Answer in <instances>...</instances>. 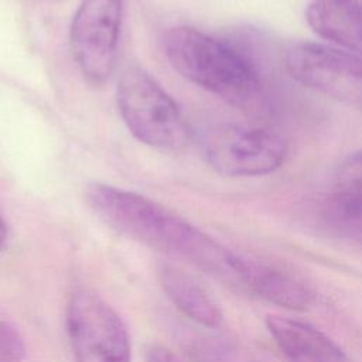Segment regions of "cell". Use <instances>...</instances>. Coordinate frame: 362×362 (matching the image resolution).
<instances>
[{
    "mask_svg": "<svg viewBox=\"0 0 362 362\" xmlns=\"http://www.w3.org/2000/svg\"><path fill=\"white\" fill-rule=\"evenodd\" d=\"M86 201L96 216L117 233L184 260L230 290L245 293V255L228 249L161 204L106 184L90 185Z\"/></svg>",
    "mask_w": 362,
    "mask_h": 362,
    "instance_id": "obj_1",
    "label": "cell"
},
{
    "mask_svg": "<svg viewBox=\"0 0 362 362\" xmlns=\"http://www.w3.org/2000/svg\"><path fill=\"white\" fill-rule=\"evenodd\" d=\"M164 49L173 68L189 82L239 109L255 110L262 106L259 71L233 41L178 25L167 31Z\"/></svg>",
    "mask_w": 362,
    "mask_h": 362,
    "instance_id": "obj_2",
    "label": "cell"
},
{
    "mask_svg": "<svg viewBox=\"0 0 362 362\" xmlns=\"http://www.w3.org/2000/svg\"><path fill=\"white\" fill-rule=\"evenodd\" d=\"M116 102L126 127L141 143L168 150L188 143L189 127L177 103L140 66L122 72Z\"/></svg>",
    "mask_w": 362,
    "mask_h": 362,
    "instance_id": "obj_3",
    "label": "cell"
},
{
    "mask_svg": "<svg viewBox=\"0 0 362 362\" xmlns=\"http://www.w3.org/2000/svg\"><path fill=\"white\" fill-rule=\"evenodd\" d=\"M65 327L75 362H132V345L120 315L95 291L69 297Z\"/></svg>",
    "mask_w": 362,
    "mask_h": 362,
    "instance_id": "obj_4",
    "label": "cell"
},
{
    "mask_svg": "<svg viewBox=\"0 0 362 362\" xmlns=\"http://www.w3.org/2000/svg\"><path fill=\"white\" fill-rule=\"evenodd\" d=\"M202 150L208 164L228 177H259L276 171L287 157L286 139L273 129L221 124L206 132Z\"/></svg>",
    "mask_w": 362,
    "mask_h": 362,
    "instance_id": "obj_5",
    "label": "cell"
},
{
    "mask_svg": "<svg viewBox=\"0 0 362 362\" xmlns=\"http://www.w3.org/2000/svg\"><path fill=\"white\" fill-rule=\"evenodd\" d=\"M287 74L310 90L362 106V58L331 44L298 42L284 55Z\"/></svg>",
    "mask_w": 362,
    "mask_h": 362,
    "instance_id": "obj_6",
    "label": "cell"
},
{
    "mask_svg": "<svg viewBox=\"0 0 362 362\" xmlns=\"http://www.w3.org/2000/svg\"><path fill=\"white\" fill-rule=\"evenodd\" d=\"M123 18V0H82L74 14L69 41L82 75L92 85L113 72Z\"/></svg>",
    "mask_w": 362,
    "mask_h": 362,
    "instance_id": "obj_7",
    "label": "cell"
},
{
    "mask_svg": "<svg viewBox=\"0 0 362 362\" xmlns=\"http://www.w3.org/2000/svg\"><path fill=\"white\" fill-rule=\"evenodd\" d=\"M245 293L290 310H305L314 301V291L291 269L256 256L245 255Z\"/></svg>",
    "mask_w": 362,
    "mask_h": 362,
    "instance_id": "obj_8",
    "label": "cell"
},
{
    "mask_svg": "<svg viewBox=\"0 0 362 362\" xmlns=\"http://www.w3.org/2000/svg\"><path fill=\"white\" fill-rule=\"evenodd\" d=\"M266 327L290 362H352L348 354L314 325L281 315H269Z\"/></svg>",
    "mask_w": 362,
    "mask_h": 362,
    "instance_id": "obj_9",
    "label": "cell"
},
{
    "mask_svg": "<svg viewBox=\"0 0 362 362\" xmlns=\"http://www.w3.org/2000/svg\"><path fill=\"white\" fill-rule=\"evenodd\" d=\"M305 21L331 45L362 58L361 0H311L305 8Z\"/></svg>",
    "mask_w": 362,
    "mask_h": 362,
    "instance_id": "obj_10",
    "label": "cell"
},
{
    "mask_svg": "<svg viewBox=\"0 0 362 362\" xmlns=\"http://www.w3.org/2000/svg\"><path fill=\"white\" fill-rule=\"evenodd\" d=\"M322 215L327 225L341 235L362 216V148L337 165Z\"/></svg>",
    "mask_w": 362,
    "mask_h": 362,
    "instance_id": "obj_11",
    "label": "cell"
},
{
    "mask_svg": "<svg viewBox=\"0 0 362 362\" xmlns=\"http://www.w3.org/2000/svg\"><path fill=\"white\" fill-rule=\"evenodd\" d=\"M160 284L170 301L191 321L206 328H216L223 321L219 304L188 273L164 263L158 269Z\"/></svg>",
    "mask_w": 362,
    "mask_h": 362,
    "instance_id": "obj_12",
    "label": "cell"
},
{
    "mask_svg": "<svg viewBox=\"0 0 362 362\" xmlns=\"http://www.w3.org/2000/svg\"><path fill=\"white\" fill-rule=\"evenodd\" d=\"M25 351L20 329L10 321L0 320V362H23Z\"/></svg>",
    "mask_w": 362,
    "mask_h": 362,
    "instance_id": "obj_13",
    "label": "cell"
},
{
    "mask_svg": "<svg viewBox=\"0 0 362 362\" xmlns=\"http://www.w3.org/2000/svg\"><path fill=\"white\" fill-rule=\"evenodd\" d=\"M146 362H181V359L164 345H151L147 351Z\"/></svg>",
    "mask_w": 362,
    "mask_h": 362,
    "instance_id": "obj_14",
    "label": "cell"
},
{
    "mask_svg": "<svg viewBox=\"0 0 362 362\" xmlns=\"http://www.w3.org/2000/svg\"><path fill=\"white\" fill-rule=\"evenodd\" d=\"M342 235L362 245V216L356 222H354Z\"/></svg>",
    "mask_w": 362,
    "mask_h": 362,
    "instance_id": "obj_15",
    "label": "cell"
},
{
    "mask_svg": "<svg viewBox=\"0 0 362 362\" xmlns=\"http://www.w3.org/2000/svg\"><path fill=\"white\" fill-rule=\"evenodd\" d=\"M6 235H7V228H6V223H4L3 216L0 215V246L3 245V242H4V239H6Z\"/></svg>",
    "mask_w": 362,
    "mask_h": 362,
    "instance_id": "obj_16",
    "label": "cell"
}]
</instances>
